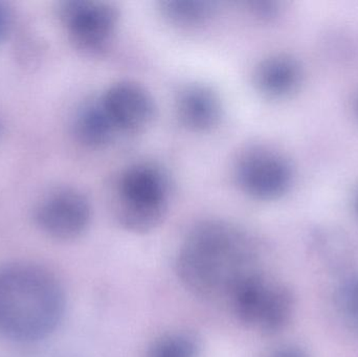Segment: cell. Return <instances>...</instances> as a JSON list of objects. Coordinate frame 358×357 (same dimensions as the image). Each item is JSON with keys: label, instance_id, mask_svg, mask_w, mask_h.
<instances>
[{"label": "cell", "instance_id": "cell-1", "mask_svg": "<svg viewBox=\"0 0 358 357\" xmlns=\"http://www.w3.org/2000/svg\"><path fill=\"white\" fill-rule=\"evenodd\" d=\"M260 262V245L248 231L208 219L187 233L176 257V272L196 297L229 302L243 281L263 272Z\"/></svg>", "mask_w": 358, "mask_h": 357}, {"label": "cell", "instance_id": "cell-2", "mask_svg": "<svg viewBox=\"0 0 358 357\" xmlns=\"http://www.w3.org/2000/svg\"><path fill=\"white\" fill-rule=\"evenodd\" d=\"M66 296L58 277L29 261L0 265V337L36 343L50 337L64 318Z\"/></svg>", "mask_w": 358, "mask_h": 357}, {"label": "cell", "instance_id": "cell-3", "mask_svg": "<svg viewBox=\"0 0 358 357\" xmlns=\"http://www.w3.org/2000/svg\"><path fill=\"white\" fill-rule=\"evenodd\" d=\"M169 196V180L159 166L134 163L117 180L113 201L115 217L129 232H150L163 221Z\"/></svg>", "mask_w": 358, "mask_h": 357}, {"label": "cell", "instance_id": "cell-4", "mask_svg": "<svg viewBox=\"0 0 358 357\" xmlns=\"http://www.w3.org/2000/svg\"><path fill=\"white\" fill-rule=\"evenodd\" d=\"M227 303L240 323L266 335L284 330L296 306L290 289L271 280L263 272L243 281Z\"/></svg>", "mask_w": 358, "mask_h": 357}, {"label": "cell", "instance_id": "cell-5", "mask_svg": "<svg viewBox=\"0 0 358 357\" xmlns=\"http://www.w3.org/2000/svg\"><path fill=\"white\" fill-rule=\"evenodd\" d=\"M234 174L242 192L260 201L283 197L292 188L294 177L289 159L265 145H252L240 152Z\"/></svg>", "mask_w": 358, "mask_h": 357}, {"label": "cell", "instance_id": "cell-6", "mask_svg": "<svg viewBox=\"0 0 358 357\" xmlns=\"http://www.w3.org/2000/svg\"><path fill=\"white\" fill-rule=\"evenodd\" d=\"M58 14L73 48L90 56L107 50L119 22L117 8L108 2L63 1L59 4Z\"/></svg>", "mask_w": 358, "mask_h": 357}, {"label": "cell", "instance_id": "cell-7", "mask_svg": "<svg viewBox=\"0 0 358 357\" xmlns=\"http://www.w3.org/2000/svg\"><path fill=\"white\" fill-rule=\"evenodd\" d=\"M33 219L44 235L66 242L80 238L87 231L92 207L81 191L73 187H58L38 201Z\"/></svg>", "mask_w": 358, "mask_h": 357}, {"label": "cell", "instance_id": "cell-8", "mask_svg": "<svg viewBox=\"0 0 358 357\" xmlns=\"http://www.w3.org/2000/svg\"><path fill=\"white\" fill-rule=\"evenodd\" d=\"M99 100L119 134L142 131L155 117L152 96L136 82H117Z\"/></svg>", "mask_w": 358, "mask_h": 357}, {"label": "cell", "instance_id": "cell-9", "mask_svg": "<svg viewBox=\"0 0 358 357\" xmlns=\"http://www.w3.org/2000/svg\"><path fill=\"white\" fill-rule=\"evenodd\" d=\"M303 75L302 65L292 54H271L255 68V87L264 98L284 100L298 92Z\"/></svg>", "mask_w": 358, "mask_h": 357}, {"label": "cell", "instance_id": "cell-10", "mask_svg": "<svg viewBox=\"0 0 358 357\" xmlns=\"http://www.w3.org/2000/svg\"><path fill=\"white\" fill-rule=\"evenodd\" d=\"M176 113L183 127L194 132H206L218 125L222 106L218 94L212 88L193 84L179 92Z\"/></svg>", "mask_w": 358, "mask_h": 357}, {"label": "cell", "instance_id": "cell-11", "mask_svg": "<svg viewBox=\"0 0 358 357\" xmlns=\"http://www.w3.org/2000/svg\"><path fill=\"white\" fill-rule=\"evenodd\" d=\"M73 131L76 140L90 149L107 146L119 134L99 99L90 101L77 111Z\"/></svg>", "mask_w": 358, "mask_h": 357}, {"label": "cell", "instance_id": "cell-12", "mask_svg": "<svg viewBox=\"0 0 358 357\" xmlns=\"http://www.w3.org/2000/svg\"><path fill=\"white\" fill-rule=\"evenodd\" d=\"M159 10L166 19L180 27L202 24L214 15L216 2L208 0H164Z\"/></svg>", "mask_w": 358, "mask_h": 357}, {"label": "cell", "instance_id": "cell-13", "mask_svg": "<svg viewBox=\"0 0 358 357\" xmlns=\"http://www.w3.org/2000/svg\"><path fill=\"white\" fill-rule=\"evenodd\" d=\"M200 354L199 340L187 331L166 333L155 340L147 351V357H200Z\"/></svg>", "mask_w": 358, "mask_h": 357}, {"label": "cell", "instance_id": "cell-14", "mask_svg": "<svg viewBox=\"0 0 358 357\" xmlns=\"http://www.w3.org/2000/svg\"><path fill=\"white\" fill-rule=\"evenodd\" d=\"M313 249L321 261L329 268H342L348 262L347 243L331 233H317L313 237Z\"/></svg>", "mask_w": 358, "mask_h": 357}, {"label": "cell", "instance_id": "cell-15", "mask_svg": "<svg viewBox=\"0 0 358 357\" xmlns=\"http://www.w3.org/2000/svg\"><path fill=\"white\" fill-rule=\"evenodd\" d=\"M336 304L343 321L358 333V272L340 285L336 291Z\"/></svg>", "mask_w": 358, "mask_h": 357}, {"label": "cell", "instance_id": "cell-16", "mask_svg": "<svg viewBox=\"0 0 358 357\" xmlns=\"http://www.w3.org/2000/svg\"><path fill=\"white\" fill-rule=\"evenodd\" d=\"M245 6L252 16L262 21L277 18L282 10V3L278 1H250L245 2Z\"/></svg>", "mask_w": 358, "mask_h": 357}, {"label": "cell", "instance_id": "cell-17", "mask_svg": "<svg viewBox=\"0 0 358 357\" xmlns=\"http://www.w3.org/2000/svg\"><path fill=\"white\" fill-rule=\"evenodd\" d=\"M266 357H310L304 349L296 345H282L271 350Z\"/></svg>", "mask_w": 358, "mask_h": 357}, {"label": "cell", "instance_id": "cell-18", "mask_svg": "<svg viewBox=\"0 0 358 357\" xmlns=\"http://www.w3.org/2000/svg\"><path fill=\"white\" fill-rule=\"evenodd\" d=\"M10 15L6 6L0 2V41L6 37L10 29Z\"/></svg>", "mask_w": 358, "mask_h": 357}, {"label": "cell", "instance_id": "cell-19", "mask_svg": "<svg viewBox=\"0 0 358 357\" xmlns=\"http://www.w3.org/2000/svg\"><path fill=\"white\" fill-rule=\"evenodd\" d=\"M353 209H355V214H357L358 218V186L355 189V194H353Z\"/></svg>", "mask_w": 358, "mask_h": 357}, {"label": "cell", "instance_id": "cell-20", "mask_svg": "<svg viewBox=\"0 0 358 357\" xmlns=\"http://www.w3.org/2000/svg\"><path fill=\"white\" fill-rule=\"evenodd\" d=\"M355 115H357V117L358 119V94H357V98H355Z\"/></svg>", "mask_w": 358, "mask_h": 357}]
</instances>
